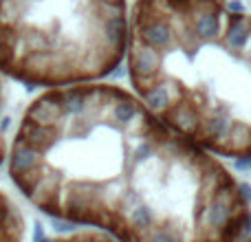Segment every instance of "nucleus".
Returning <instances> with one entry per match:
<instances>
[{
    "mask_svg": "<svg viewBox=\"0 0 251 242\" xmlns=\"http://www.w3.org/2000/svg\"><path fill=\"white\" fill-rule=\"evenodd\" d=\"M9 176L42 214L117 242H238L251 229L238 178L117 84L40 93L9 147Z\"/></svg>",
    "mask_w": 251,
    "mask_h": 242,
    "instance_id": "obj_1",
    "label": "nucleus"
},
{
    "mask_svg": "<svg viewBox=\"0 0 251 242\" xmlns=\"http://www.w3.org/2000/svg\"><path fill=\"white\" fill-rule=\"evenodd\" d=\"M132 93L214 156L251 159V11L236 0H132Z\"/></svg>",
    "mask_w": 251,
    "mask_h": 242,
    "instance_id": "obj_2",
    "label": "nucleus"
},
{
    "mask_svg": "<svg viewBox=\"0 0 251 242\" xmlns=\"http://www.w3.org/2000/svg\"><path fill=\"white\" fill-rule=\"evenodd\" d=\"M128 0H0V75L42 88L100 82L126 57Z\"/></svg>",
    "mask_w": 251,
    "mask_h": 242,
    "instance_id": "obj_3",
    "label": "nucleus"
},
{
    "mask_svg": "<svg viewBox=\"0 0 251 242\" xmlns=\"http://www.w3.org/2000/svg\"><path fill=\"white\" fill-rule=\"evenodd\" d=\"M26 225L18 205L0 190V242H25Z\"/></svg>",
    "mask_w": 251,
    "mask_h": 242,
    "instance_id": "obj_4",
    "label": "nucleus"
},
{
    "mask_svg": "<svg viewBox=\"0 0 251 242\" xmlns=\"http://www.w3.org/2000/svg\"><path fill=\"white\" fill-rule=\"evenodd\" d=\"M35 242H117L113 236L97 229H84V231H71L62 236H42Z\"/></svg>",
    "mask_w": 251,
    "mask_h": 242,
    "instance_id": "obj_5",
    "label": "nucleus"
},
{
    "mask_svg": "<svg viewBox=\"0 0 251 242\" xmlns=\"http://www.w3.org/2000/svg\"><path fill=\"white\" fill-rule=\"evenodd\" d=\"M7 154V143H4V93H2V79H0V165Z\"/></svg>",
    "mask_w": 251,
    "mask_h": 242,
    "instance_id": "obj_6",
    "label": "nucleus"
},
{
    "mask_svg": "<svg viewBox=\"0 0 251 242\" xmlns=\"http://www.w3.org/2000/svg\"><path fill=\"white\" fill-rule=\"evenodd\" d=\"M238 242H251V236H249V238H243V240H238Z\"/></svg>",
    "mask_w": 251,
    "mask_h": 242,
    "instance_id": "obj_7",
    "label": "nucleus"
}]
</instances>
